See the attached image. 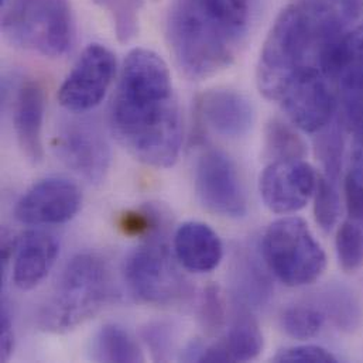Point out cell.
Returning <instances> with one entry per match:
<instances>
[{"label":"cell","instance_id":"cell-1","mask_svg":"<svg viewBox=\"0 0 363 363\" xmlns=\"http://www.w3.org/2000/svg\"><path fill=\"white\" fill-rule=\"evenodd\" d=\"M116 140L140 163L169 169L182 152L184 125L166 61L147 48L132 50L109 106Z\"/></svg>","mask_w":363,"mask_h":363},{"label":"cell","instance_id":"cell-2","mask_svg":"<svg viewBox=\"0 0 363 363\" xmlns=\"http://www.w3.org/2000/svg\"><path fill=\"white\" fill-rule=\"evenodd\" d=\"M357 17L338 0H297L276 17L260 51V94L279 101L297 78L320 72L333 82L341 64L348 24Z\"/></svg>","mask_w":363,"mask_h":363},{"label":"cell","instance_id":"cell-3","mask_svg":"<svg viewBox=\"0 0 363 363\" xmlns=\"http://www.w3.org/2000/svg\"><path fill=\"white\" fill-rule=\"evenodd\" d=\"M252 0H173L167 41L182 74L194 81L228 68L247 35Z\"/></svg>","mask_w":363,"mask_h":363},{"label":"cell","instance_id":"cell-4","mask_svg":"<svg viewBox=\"0 0 363 363\" xmlns=\"http://www.w3.org/2000/svg\"><path fill=\"white\" fill-rule=\"evenodd\" d=\"M112 281L106 263L96 255L81 253L62 270L54 291L41 307L43 331L64 334L95 317L111 300Z\"/></svg>","mask_w":363,"mask_h":363},{"label":"cell","instance_id":"cell-5","mask_svg":"<svg viewBox=\"0 0 363 363\" xmlns=\"http://www.w3.org/2000/svg\"><path fill=\"white\" fill-rule=\"evenodd\" d=\"M1 30L21 48L60 58L74 43L69 0H1Z\"/></svg>","mask_w":363,"mask_h":363},{"label":"cell","instance_id":"cell-6","mask_svg":"<svg viewBox=\"0 0 363 363\" xmlns=\"http://www.w3.org/2000/svg\"><path fill=\"white\" fill-rule=\"evenodd\" d=\"M262 253L267 269L289 287L314 283L327 267L324 249L307 222L297 216L277 219L267 228Z\"/></svg>","mask_w":363,"mask_h":363},{"label":"cell","instance_id":"cell-7","mask_svg":"<svg viewBox=\"0 0 363 363\" xmlns=\"http://www.w3.org/2000/svg\"><path fill=\"white\" fill-rule=\"evenodd\" d=\"M179 260L169 246L152 239L132 250L123 266V276L130 291L143 303L170 306L182 300L186 283Z\"/></svg>","mask_w":363,"mask_h":363},{"label":"cell","instance_id":"cell-8","mask_svg":"<svg viewBox=\"0 0 363 363\" xmlns=\"http://www.w3.org/2000/svg\"><path fill=\"white\" fill-rule=\"evenodd\" d=\"M57 157L89 184L104 182L112 160L111 146L102 129L85 118L61 122L52 138Z\"/></svg>","mask_w":363,"mask_h":363},{"label":"cell","instance_id":"cell-9","mask_svg":"<svg viewBox=\"0 0 363 363\" xmlns=\"http://www.w3.org/2000/svg\"><path fill=\"white\" fill-rule=\"evenodd\" d=\"M116 74L113 52L101 44H89L78 57L58 91V102L72 113L96 108L109 91Z\"/></svg>","mask_w":363,"mask_h":363},{"label":"cell","instance_id":"cell-10","mask_svg":"<svg viewBox=\"0 0 363 363\" xmlns=\"http://www.w3.org/2000/svg\"><path fill=\"white\" fill-rule=\"evenodd\" d=\"M195 191L199 202L225 218L247 213V199L235 163L220 150L208 149L195 166Z\"/></svg>","mask_w":363,"mask_h":363},{"label":"cell","instance_id":"cell-11","mask_svg":"<svg viewBox=\"0 0 363 363\" xmlns=\"http://www.w3.org/2000/svg\"><path fill=\"white\" fill-rule=\"evenodd\" d=\"M277 102L296 128L317 133L333 121L338 108V91L328 77L311 72L291 82Z\"/></svg>","mask_w":363,"mask_h":363},{"label":"cell","instance_id":"cell-12","mask_svg":"<svg viewBox=\"0 0 363 363\" xmlns=\"http://www.w3.org/2000/svg\"><path fill=\"white\" fill-rule=\"evenodd\" d=\"M82 192L75 182L48 177L34 184L17 202L14 216L30 226L61 225L81 209Z\"/></svg>","mask_w":363,"mask_h":363},{"label":"cell","instance_id":"cell-13","mask_svg":"<svg viewBox=\"0 0 363 363\" xmlns=\"http://www.w3.org/2000/svg\"><path fill=\"white\" fill-rule=\"evenodd\" d=\"M318 174L301 160L270 163L260 176L259 188L266 206L274 213H294L314 195Z\"/></svg>","mask_w":363,"mask_h":363},{"label":"cell","instance_id":"cell-14","mask_svg":"<svg viewBox=\"0 0 363 363\" xmlns=\"http://www.w3.org/2000/svg\"><path fill=\"white\" fill-rule=\"evenodd\" d=\"M196 111L202 123L215 133L239 139L253 126L255 111L250 101L232 89H211L196 101Z\"/></svg>","mask_w":363,"mask_h":363},{"label":"cell","instance_id":"cell-15","mask_svg":"<svg viewBox=\"0 0 363 363\" xmlns=\"http://www.w3.org/2000/svg\"><path fill=\"white\" fill-rule=\"evenodd\" d=\"M45 95L43 86L27 79L21 82L13 101V128L23 155L33 163L43 160V123Z\"/></svg>","mask_w":363,"mask_h":363},{"label":"cell","instance_id":"cell-16","mask_svg":"<svg viewBox=\"0 0 363 363\" xmlns=\"http://www.w3.org/2000/svg\"><path fill=\"white\" fill-rule=\"evenodd\" d=\"M338 104L347 130L354 135L363 130V30L350 31L338 79Z\"/></svg>","mask_w":363,"mask_h":363},{"label":"cell","instance_id":"cell-17","mask_svg":"<svg viewBox=\"0 0 363 363\" xmlns=\"http://www.w3.org/2000/svg\"><path fill=\"white\" fill-rule=\"evenodd\" d=\"M60 253L57 238L44 230H28L16 243L11 279L17 289H35L50 273Z\"/></svg>","mask_w":363,"mask_h":363},{"label":"cell","instance_id":"cell-18","mask_svg":"<svg viewBox=\"0 0 363 363\" xmlns=\"http://www.w3.org/2000/svg\"><path fill=\"white\" fill-rule=\"evenodd\" d=\"M174 255L185 270L209 273L222 262L223 246L219 235L209 225L188 220L179 226L174 235Z\"/></svg>","mask_w":363,"mask_h":363},{"label":"cell","instance_id":"cell-19","mask_svg":"<svg viewBox=\"0 0 363 363\" xmlns=\"http://www.w3.org/2000/svg\"><path fill=\"white\" fill-rule=\"evenodd\" d=\"M263 351V334L250 310L240 308L226 335L203 347L198 362H249Z\"/></svg>","mask_w":363,"mask_h":363},{"label":"cell","instance_id":"cell-20","mask_svg":"<svg viewBox=\"0 0 363 363\" xmlns=\"http://www.w3.org/2000/svg\"><path fill=\"white\" fill-rule=\"evenodd\" d=\"M91 358L95 362L140 363L145 355L138 341L123 327L104 325L94 337Z\"/></svg>","mask_w":363,"mask_h":363},{"label":"cell","instance_id":"cell-21","mask_svg":"<svg viewBox=\"0 0 363 363\" xmlns=\"http://www.w3.org/2000/svg\"><path fill=\"white\" fill-rule=\"evenodd\" d=\"M270 293V281L260 266L255 259L243 256L235 269V294L243 304L242 308L260 307L267 301Z\"/></svg>","mask_w":363,"mask_h":363},{"label":"cell","instance_id":"cell-22","mask_svg":"<svg viewBox=\"0 0 363 363\" xmlns=\"http://www.w3.org/2000/svg\"><path fill=\"white\" fill-rule=\"evenodd\" d=\"M264 153L270 163L301 160L307 153V146L293 126L274 118L264 130Z\"/></svg>","mask_w":363,"mask_h":363},{"label":"cell","instance_id":"cell-23","mask_svg":"<svg viewBox=\"0 0 363 363\" xmlns=\"http://www.w3.org/2000/svg\"><path fill=\"white\" fill-rule=\"evenodd\" d=\"M325 320L327 315L318 306L297 304L281 313L280 327L294 340H310L320 334Z\"/></svg>","mask_w":363,"mask_h":363},{"label":"cell","instance_id":"cell-24","mask_svg":"<svg viewBox=\"0 0 363 363\" xmlns=\"http://www.w3.org/2000/svg\"><path fill=\"white\" fill-rule=\"evenodd\" d=\"M108 13L113 24V31L122 44L132 41L140 26V13L145 0H92Z\"/></svg>","mask_w":363,"mask_h":363},{"label":"cell","instance_id":"cell-25","mask_svg":"<svg viewBox=\"0 0 363 363\" xmlns=\"http://www.w3.org/2000/svg\"><path fill=\"white\" fill-rule=\"evenodd\" d=\"M318 133L315 146H317V155L321 160L325 176L337 182L341 174L342 167V155H344V140L341 135V129L337 123H333V121L323 128Z\"/></svg>","mask_w":363,"mask_h":363},{"label":"cell","instance_id":"cell-26","mask_svg":"<svg viewBox=\"0 0 363 363\" xmlns=\"http://www.w3.org/2000/svg\"><path fill=\"white\" fill-rule=\"evenodd\" d=\"M337 256L341 267L347 273H355L363 266V229L347 220L344 222L335 239Z\"/></svg>","mask_w":363,"mask_h":363},{"label":"cell","instance_id":"cell-27","mask_svg":"<svg viewBox=\"0 0 363 363\" xmlns=\"http://www.w3.org/2000/svg\"><path fill=\"white\" fill-rule=\"evenodd\" d=\"M335 182L327 176H318L313 195L314 216L320 228L324 230H331L337 225L341 212V198Z\"/></svg>","mask_w":363,"mask_h":363},{"label":"cell","instance_id":"cell-28","mask_svg":"<svg viewBox=\"0 0 363 363\" xmlns=\"http://www.w3.org/2000/svg\"><path fill=\"white\" fill-rule=\"evenodd\" d=\"M320 308L325 313L327 318L331 317L341 328H352L359 317L354 297L344 289H334L324 293Z\"/></svg>","mask_w":363,"mask_h":363},{"label":"cell","instance_id":"cell-29","mask_svg":"<svg viewBox=\"0 0 363 363\" xmlns=\"http://www.w3.org/2000/svg\"><path fill=\"white\" fill-rule=\"evenodd\" d=\"M199 318L203 328L209 333H215L222 327L225 320V310L218 286H208L203 290L199 307Z\"/></svg>","mask_w":363,"mask_h":363},{"label":"cell","instance_id":"cell-30","mask_svg":"<svg viewBox=\"0 0 363 363\" xmlns=\"http://www.w3.org/2000/svg\"><path fill=\"white\" fill-rule=\"evenodd\" d=\"M272 361L279 363H334L337 362V358L323 347L298 345L279 351Z\"/></svg>","mask_w":363,"mask_h":363},{"label":"cell","instance_id":"cell-31","mask_svg":"<svg viewBox=\"0 0 363 363\" xmlns=\"http://www.w3.org/2000/svg\"><path fill=\"white\" fill-rule=\"evenodd\" d=\"M143 340L156 361H167L173 347V330L163 323H155L143 330Z\"/></svg>","mask_w":363,"mask_h":363},{"label":"cell","instance_id":"cell-32","mask_svg":"<svg viewBox=\"0 0 363 363\" xmlns=\"http://www.w3.org/2000/svg\"><path fill=\"white\" fill-rule=\"evenodd\" d=\"M348 220L363 229V182L351 173L344 182Z\"/></svg>","mask_w":363,"mask_h":363},{"label":"cell","instance_id":"cell-33","mask_svg":"<svg viewBox=\"0 0 363 363\" xmlns=\"http://www.w3.org/2000/svg\"><path fill=\"white\" fill-rule=\"evenodd\" d=\"M155 226V220L147 212H128L122 216L121 228L128 235L147 233Z\"/></svg>","mask_w":363,"mask_h":363},{"label":"cell","instance_id":"cell-34","mask_svg":"<svg viewBox=\"0 0 363 363\" xmlns=\"http://www.w3.org/2000/svg\"><path fill=\"white\" fill-rule=\"evenodd\" d=\"M1 333H0V345H1V361H7L13 354L14 348V333H13V323L11 315L9 311L7 304L3 301L1 306Z\"/></svg>","mask_w":363,"mask_h":363},{"label":"cell","instance_id":"cell-35","mask_svg":"<svg viewBox=\"0 0 363 363\" xmlns=\"http://www.w3.org/2000/svg\"><path fill=\"white\" fill-rule=\"evenodd\" d=\"M351 164H352L351 174L355 176L359 182H363V130L355 133Z\"/></svg>","mask_w":363,"mask_h":363},{"label":"cell","instance_id":"cell-36","mask_svg":"<svg viewBox=\"0 0 363 363\" xmlns=\"http://www.w3.org/2000/svg\"><path fill=\"white\" fill-rule=\"evenodd\" d=\"M361 28H362V30H363V24H362V26H361Z\"/></svg>","mask_w":363,"mask_h":363}]
</instances>
